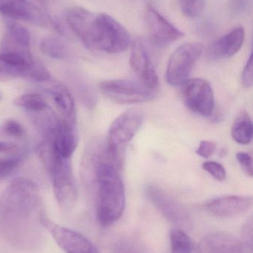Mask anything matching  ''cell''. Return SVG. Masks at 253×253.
I'll list each match as a JSON object with an SVG mask.
<instances>
[{"instance_id":"1","label":"cell","mask_w":253,"mask_h":253,"mask_svg":"<svg viewBox=\"0 0 253 253\" xmlns=\"http://www.w3.org/2000/svg\"><path fill=\"white\" fill-rule=\"evenodd\" d=\"M46 215L40 190L34 181L17 178L4 190L1 201L0 230L15 248L23 251L37 248L41 241Z\"/></svg>"},{"instance_id":"2","label":"cell","mask_w":253,"mask_h":253,"mask_svg":"<svg viewBox=\"0 0 253 253\" xmlns=\"http://www.w3.org/2000/svg\"><path fill=\"white\" fill-rule=\"evenodd\" d=\"M121 161L114 158L107 148L95 161L96 214L98 222L108 227L118 221L126 208V193L120 173Z\"/></svg>"},{"instance_id":"3","label":"cell","mask_w":253,"mask_h":253,"mask_svg":"<svg viewBox=\"0 0 253 253\" xmlns=\"http://www.w3.org/2000/svg\"><path fill=\"white\" fill-rule=\"evenodd\" d=\"M43 163L50 175L58 205L65 212L71 211L77 202V190L70 159L59 156L53 147Z\"/></svg>"},{"instance_id":"4","label":"cell","mask_w":253,"mask_h":253,"mask_svg":"<svg viewBox=\"0 0 253 253\" xmlns=\"http://www.w3.org/2000/svg\"><path fill=\"white\" fill-rule=\"evenodd\" d=\"M144 116L136 109L129 110L119 116L110 126L107 138V150L116 159L121 160L122 151L139 130Z\"/></svg>"},{"instance_id":"5","label":"cell","mask_w":253,"mask_h":253,"mask_svg":"<svg viewBox=\"0 0 253 253\" xmlns=\"http://www.w3.org/2000/svg\"><path fill=\"white\" fill-rule=\"evenodd\" d=\"M132 44L127 30L106 13L98 14V31L94 50L108 53L125 51Z\"/></svg>"},{"instance_id":"6","label":"cell","mask_w":253,"mask_h":253,"mask_svg":"<svg viewBox=\"0 0 253 253\" xmlns=\"http://www.w3.org/2000/svg\"><path fill=\"white\" fill-rule=\"evenodd\" d=\"M100 90L111 102L120 105H134L150 102L155 98L156 90H151L141 82L113 80L102 82Z\"/></svg>"},{"instance_id":"7","label":"cell","mask_w":253,"mask_h":253,"mask_svg":"<svg viewBox=\"0 0 253 253\" xmlns=\"http://www.w3.org/2000/svg\"><path fill=\"white\" fill-rule=\"evenodd\" d=\"M203 51L202 44L185 43L172 53L166 67V81L172 86L184 85Z\"/></svg>"},{"instance_id":"8","label":"cell","mask_w":253,"mask_h":253,"mask_svg":"<svg viewBox=\"0 0 253 253\" xmlns=\"http://www.w3.org/2000/svg\"><path fill=\"white\" fill-rule=\"evenodd\" d=\"M146 193L159 212L176 228L183 230L191 228L193 223L190 212L173 196L154 184L147 186Z\"/></svg>"},{"instance_id":"9","label":"cell","mask_w":253,"mask_h":253,"mask_svg":"<svg viewBox=\"0 0 253 253\" xmlns=\"http://www.w3.org/2000/svg\"><path fill=\"white\" fill-rule=\"evenodd\" d=\"M183 96L187 108L195 114L203 117L212 115L215 108V97L210 84L203 79L189 80L184 84Z\"/></svg>"},{"instance_id":"10","label":"cell","mask_w":253,"mask_h":253,"mask_svg":"<svg viewBox=\"0 0 253 253\" xmlns=\"http://www.w3.org/2000/svg\"><path fill=\"white\" fill-rule=\"evenodd\" d=\"M0 13L6 17L59 31L53 19L29 0H0Z\"/></svg>"},{"instance_id":"11","label":"cell","mask_w":253,"mask_h":253,"mask_svg":"<svg viewBox=\"0 0 253 253\" xmlns=\"http://www.w3.org/2000/svg\"><path fill=\"white\" fill-rule=\"evenodd\" d=\"M43 223L45 228L50 231L52 237L64 253H101L97 247L82 233L58 225L51 221L46 215Z\"/></svg>"},{"instance_id":"12","label":"cell","mask_w":253,"mask_h":253,"mask_svg":"<svg viewBox=\"0 0 253 253\" xmlns=\"http://www.w3.org/2000/svg\"><path fill=\"white\" fill-rule=\"evenodd\" d=\"M67 21L83 44L93 50L98 31V14L83 7H74L68 10Z\"/></svg>"},{"instance_id":"13","label":"cell","mask_w":253,"mask_h":253,"mask_svg":"<svg viewBox=\"0 0 253 253\" xmlns=\"http://www.w3.org/2000/svg\"><path fill=\"white\" fill-rule=\"evenodd\" d=\"M145 17L150 38L155 45L163 47L184 37V34L180 30L152 6L147 7Z\"/></svg>"},{"instance_id":"14","label":"cell","mask_w":253,"mask_h":253,"mask_svg":"<svg viewBox=\"0 0 253 253\" xmlns=\"http://www.w3.org/2000/svg\"><path fill=\"white\" fill-rule=\"evenodd\" d=\"M131 46V68L142 84L151 90H157L159 85L158 77L144 44L136 40L132 42Z\"/></svg>"},{"instance_id":"15","label":"cell","mask_w":253,"mask_h":253,"mask_svg":"<svg viewBox=\"0 0 253 253\" xmlns=\"http://www.w3.org/2000/svg\"><path fill=\"white\" fill-rule=\"evenodd\" d=\"M252 205L253 198L250 196H227L209 201L206 208L215 216L229 218L244 213Z\"/></svg>"},{"instance_id":"16","label":"cell","mask_w":253,"mask_h":253,"mask_svg":"<svg viewBox=\"0 0 253 253\" xmlns=\"http://www.w3.org/2000/svg\"><path fill=\"white\" fill-rule=\"evenodd\" d=\"M199 253H245L242 241L226 233H210L199 245Z\"/></svg>"},{"instance_id":"17","label":"cell","mask_w":253,"mask_h":253,"mask_svg":"<svg viewBox=\"0 0 253 253\" xmlns=\"http://www.w3.org/2000/svg\"><path fill=\"white\" fill-rule=\"evenodd\" d=\"M34 63L33 58L11 52L0 53V81L26 78L30 68Z\"/></svg>"},{"instance_id":"18","label":"cell","mask_w":253,"mask_h":253,"mask_svg":"<svg viewBox=\"0 0 253 253\" xmlns=\"http://www.w3.org/2000/svg\"><path fill=\"white\" fill-rule=\"evenodd\" d=\"M245 39L243 27H236L212 44L209 48V55L213 59L232 57L242 49Z\"/></svg>"},{"instance_id":"19","label":"cell","mask_w":253,"mask_h":253,"mask_svg":"<svg viewBox=\"0 0 253 253\" xmlns=\"http://www.w3.org/2000/svg\"><path fill=\"white\" fill-rule=\"evenodd\" d=\"M49 81L46 85V91L53 98L62 120L76 124L75 103L71 92L62 83L55 80Z\"/></svg>"},{"instance_id":"20","label":"cell","mask_w":253,"mask_h":253,"mask_svg":"<svg viewBox=\"0 0 253 253\" xmlns=\"http://www.w3.org/2000/svg\"><path fill=\"white\" fill-rule=\"evenodd\" d=\"M1 51L18 53L33 58L30 50V34L26 28L18 24H10L1 44Z\"/></svg>"},{"instance_id":"21","label":"cell","mask_w":253,"mask_h":253,"mask_svg":"<svg viewBox=\"0 0 253 253\" xmlns=\"http://www.w3.org/2000/svg\"><path fill=\"white\" fill-rule=\"evenodd\" d=\"M77 143L76 124L63 120L59 121L57 132L53 141V147L57 154L63 159H71L77 148Z\"/></svg>"},{"instance_id":"22","label":"cell","mask_w":253,"mask_h":253,"mask_svg":"<svg viewBox=\"0 0 253 253\" xmlns=\"http://www.w3.org/2000/svg\"><path fill=\"white\" fill-rule=\"evenodd\" d=\"M231 135L238 144L246 145L252 141L253 122L247 111H242L236 117L232 126Z\"/></svg>"},{"instance_id":"23","label":"cell","mask_w":253,"mask_h":253,"mask_svg":"<svg viewBox=\"0 0 253 253\" xmlns=\"http://www.w3.org/2000/svg\"><path fill=\"white\" fill-rule=\"evenodd\" d=\"M170 253H199V245L184 230L176 228L170 233Z\"/></svg>"},{"instance_id":"24","label":"cell","mask_w":253,"mask_h":253,"mask_svg":"<svg viewBox=\"0 0 253 253\" xmlns=\"http://www.w3.org/2000/svg\"><path fill=\"white\" fill-rule=\"evenodd\" d=\"M13 105L31 113L38 114L49 108L44 98L37 93H28L18 96L13 101Z\"/></svg>"},{"instance_id":"25","label":"cell","mask_w":253,"mask_h":253,"mask_svg":"<svg viewBox=\"0 0 253 253\" xmlns=\"http://www.w3.org/2000/svg\"><path fill=\"white\" fill-rule=\"evenodd\" d=\"M40 47L42 52L49 57L56 59H62L66 57V47L59 39L53 37L43 39Z\"/></svg>"},{"instance_id":"26","label":"cell","mask_w":253,"mask_h":253,"mask_svg":"<svg viewBox=\"0 0 253 253\" xmlns=\"http://www.w3.org/2000/svg\"><path fill=\"white\" fill-rule=\"evenodd\" d=\"M0 135L19 139L25 135V129L19 122L7 120L0 125Z\"/></svg>"},{"instance_id":"27","label":"cell","mask_w":253,"mask_h":253,"mask_svg":"<svg viewBox=\"0 0 253 253\" xmlns=\"http://www.w3.org/2000/svg\"><path fill=\"white\" fill-rule=\"evenodd\" d=\"M113 253H147L145 248L137 241L132 239H122L114 246Z\"/></svg>"},{"instance_id":"28","label":"cell","mask_w":253,"mask_h":253,"mask_svg":"<svg viewBox=\"0 0 253 253\" xmlns=\"http://www.w3.org/2000/svg\"><path fill=\"white\" fill-rule=\"evenodd\" d=\"M203 0H179L180 9L187 17L195 18L203 10Z\"/></svg>"},{"instance_id":"29","label":"cell","mask_w":253,"mask_h":253,"mask_svg":"<svg viewBox=\"0 0 253 253\" xmlns=\"http://www.w3.org/2000/svg\"><path fill=\"white\" fill-rule=\"evenodd\" d=\"M25 79L37 83H45L51 80V74L42 64L34 62L30 68Z\"/></svg>"},{"instance_id":"30","label":"cell","mask_w":253,"mask_h":253,"mask_svg":"<svg viewBox=\"0 0 253 253\" xmlns=\"http://www.w3.org/2000/svg\"><path fill=\"white\" fill-rule=\"evenodd\" d=\"M20 162V158L0 159V180L9 176L18 168Z\"/></svg>"},{"instance_id":"31","label":"cell","mask_w":253,"mask_h":253,"mask_svg":"<svg viewBox=\"0 0 253 253\" xmlns=\"http://www.w3.org/2000/svg\"><path fill=\"white\" fill-rule=\"evenodd\" d=\"M203 169L210 174L216 181H224L227 178L225 168L215 162H206L203 164Z\"/></svg>"},{"instance_id":"32","label":"cell","mask_w":253,"mask_h":253,"mask_svg":"<svg viewBox=\"0 0 253 253\" xmlns=\"http://www.w3.org/2000/svg\"><path fill=\"white\" fill-rule=\"evenodd\" d=\"M236 159H237L243 172L248 176L252 177L253 174V159L251 155L247 153H243V152H239L236 155Z\"/></svg>"},{"instance_id":"33","label":"cell","mask_w":253,"mask_h":253,"mask_svg":"<svg viewBox=\"0 0 253 253\" xmlns=\"http://www.w3.org/2000/svg\"><path fill=\"white\" fill-rule=\"evenodd\" d=\"M253 227L252 218H250L248 221L245 222L242 227V243L245 245L246 249H249L250 251L253 250Z\"/></svg>"},{"instance_id":"34","label":"cell","mask_w":253,"mask_h":253,"mask_svg":"<svg viewBox=\"0 0 253 253\" xmlns=\"http://www.w3.org/2000/svg\"><path fill=\"white\" fill-rule=\"evenodd\" d=\"M242 83L244 86L247 88H249L253 86V55L250 56L245 68H244L243 73H242Z\"/></svg>"},{"instance_id":"35","label":"cell","mask_w":253,"mask_h":253,"mask_svg":"<svg viewBox=\"0 0 253 253\" xmlns=\"http://www.w3.org/2000/svg\"><path fill=\"white\" fill-rule=\"evenodd\" d=\"M215 149H216V146L212 141H202L199 144L196 153L201 157L208 159L214 154Z\"/></svg>"},{"instance_id":"36","label":"cell","mask_w":253,"mask_h":253,"mask_svg":"<svg viewBox=\"0 0 253 253\" xmlns=\"http://www.w3.org/2000/svg\"><path fill=\"white\" fill-rule=\"evenodd\" d=\"M249 0H230L232 10L236 13H241L248 8Z\"/></svg>"},{"instance_id":"37","label":"cell","mask_w":253,"mask_h":253,"mask_svg":"<svg viewBox=\"0 0 253 253\" xmlns=\"http://www.w3.org/2000/svg\"><path fill=\"white\" fill-rule=\"evenodd\" d=\"M16 144L13 143L4 142V141H0V153L3 152L12 151L16 150Z\"/></svg>"},{"instance_id":"38","label":"cell","mask_w":253,"mask_h":253,"mask_svg":"<svg viewBox=\"0 0 253 253\" xmlns=\"http://www.w3.org/2000/svg\"><path fill=\"white\" fill-rule=\"evenodd\" d=\"M39 2L42 3V4H46L48 0H37Z\"/></svg>"},{"instance_id":"39","label":"cell","mask_w":253,"mask_h":253,"mask_svg":"<svg viewBox=\"0 0 253 253\" xmlns=\"http://www.w3.org/2000/svg\"><path fill=\"white\" fill-rule=\"evenodd\" d=\"M1 92H0V101H1Z\"/></svg>"}]
</instances>
